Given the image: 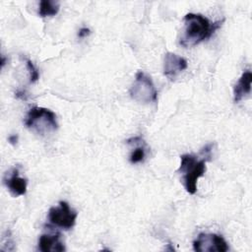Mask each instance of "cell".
<instances>
[{"instance_id": "cell-4", "label": "cell", "mask_w": 252, "mask_h": 252, "mask_svg": "<svg viewBox=\"0 0 252 252\" xmlns=\"http://www.w3.org/2000/svg\"><path fill=\"white\" fill-rule=\"evenodd\" d=\"M130 96L140 103L156 102L158 99V91L152 79L143 71H138L130 91Z\"/></svg>"}, {"instance_id": "cell-8", "label": "cell", "mask_w": 252, "mask_h": 252, "mask_svg": "<svg viewBox=\"0 0 252 252\" xmlns=\"http://www.w3.org/2000/svg\"><path fill=\"white\" fill-rule=\"evenodd\" d=\"M3 182L14 197L23 196L27 193L28 180L19 175V169L14 168L11 173H6Z\"/></svg>"}, {"instance_id": "cell-5", "label": "cell", "mask_w": 252, "mask_h": 252, "mask_svg": "<svg viewBox=\"0 0 252 252\" xmlns=\"http://www.w3.org/2000/svg\"><path fill=\"white\" fill-rule=\"evenodd\" d=\"M78 213L66 201H60L57 207H51L48 211L50 223L65 230H69L75 225Z\"/></svg>"}, {"instance_id": "cell-15", "label": "cell", "mask_w": 252, "mask_h": 252, "mask_svg": "<svg viewBox=\"0 0 252 252\" xmlns=\"http://www.w3.org/2000/svg\"><path fill=\"white\" fill-rule=\"evenodd\" d=\"M8 141H9V143H10V144H12V145H16V144H17V142H18V135L14 134V135L9 136V137H8Z\"/></svg>"}, {"instance_id": "cell-1", "label": "cell", "mask_w": 252, "mask_h": 252, "mask_svg": "<svg viewBox=\"0 0 252 252\" xmlns=\"http://www.w3.org/2000/svg\"><path fill=\"white\" fill-rule=\"evenodd\" d=\"M224 20L211 23L201 14L188 13L183 18V30L179 38V44L185 48L193 47L205 39L210 38L220 29Z\"/></svg>"}, {"instance_id": "cell-13", "label": "cell", "mask_w": 252, "mask_h": 252, "mask_svg": "<svg viewBox=\"0 0 252 252\" xmlns=\"http://www.w3.org/2000/svg\"><path fill=\"white\" fill-rule=\"evenodd\" d=\"M26 67L27 70L29 72V79H30V83H34L39 79V73L36 69V67L33 65V63L32 62V60L30 59H26Z\"/></svg>"}, {"instance_id": "cell-3", "label": "cell", "mask_w": 252, "mask_h": 252, "mask_svg": "<svg viewBox=\"0 0 252 252\" xmlns=\"http://www.w3.org/2000/svg\"><path fill=\"white\" fill-rule=\"evenodd\" d=\"M25 125L39 135H45L58 129L56 114L48 108L39 106H34L29 110Z\"/></svg>"}, {"instance_id": "cell-14", "label": "cell", "mask_w": 252, "mask_h": 252, "mask_svg": "<svg viewBox=\"0 0 252 252\" xmlns=\"http://www.w3.org/2000/svg\"><path fill=\"white\" fill-rule=\"evenodd\" d=\"M90 34H91V30L89 28H81L78 32V37H80V38L87 37Z\"/></svg>"}, {"instance_id": "cell-12", "label": "cell", "mask_w": 252, "mask_h": 252, "mask_svg": "<svg viewBox=\"0 0 252 252\" xmlns=\"http://www.w3.org/2000/svg\"><path fill=\"white\" fill-rule=\"evenodd\" d=\"M60 9V5L56 1L51 0H41L38 6V15L41 18L53 17L55 16Z\"/></svg>"}, {"instance_id": "cell-7", "label": "cell", "mask_w": 252, "mask_h": 252, "mask_svg": "<svg viewBox=\"0 0 252 252\" xmlns=\"http://www.w3.org/2000/svg\"><path fill=\"white\" fill-rule=\"evenodd\" d=\"M188 67L187 60L173 52H166L163 59V74L169 80H174L177 75Z\"/></svg>"}, {"instance_id": "cell-9", "label": "cell", "mask_w": 252, "mask_h": 252, "mask_svg": "<svg viewBox=\"0 0 252 252\" xmlns=\"http://www.w3.org/2000/svg\"><path fill=\"white\" fill-rule=\"evenodd\" d=\"M251 82L252 73L250 70H245L233 87V101L235 103L251 93Z\"/></svg>"}, {"instance_id": "cell-11", "label": "cell", "mask_w": 252, "mask_h": 252, "mask_svg": "<svg viewBox=\"0 0 252 252\" xmlns=\"http://www.w3.org/2000/svg\"><path fill=\"white\" fill-rule=\"evenodd\" d=\"M128 145H135V149L132 151L129 161L131 163H138L144 161L146 158V144L141 137H133L127 140Z\"/></svg>"}, {"instance_id": "cell-6", "label": "cell", "mask_w": 252, "mask_h": 252, "mask_svg": "<svg viewBox=\"0 0 252 252\" xmlns=\"http://www.w3.org/2000/svg\"><path fill=\"white\" fill-rule=\"evenodd\" d=\"M193 249L198 252H225L228 250V245L221 235L200 233L193 241Z\"/></svg>"}, {"instance_id": "cell-2", "label": "cell", "mask_w": 252, "mask_h": 252, "mask_svg": "<svg viewBox=\"0 0 252 252\" xmlns=\"http://www.w3.org/2000/svg\"><path fill=\"white\" fill-rule=\"evenodd\" d=\"M209 158H198L195 155L184 154L180 156V165L177 172L182 175V183L187 193L193 195L197 191V182L206 172V162Z\"/></svg>"}, {"instance_id": "cell-10", "label": "cell", "mask_w": 252, "mask_h": 252, "mask_svg": "<svg viewBox=\"0 0 252 252\" xmlns=\"http://www.w3.org/2000/svg\"><path fill=\"white\" fill-rule=\"evenodd\" d=\"M37 248L41 252H62L65 251V246L60 240V235L42 234L38 239Z\"/></svg>"}]
</instances>
